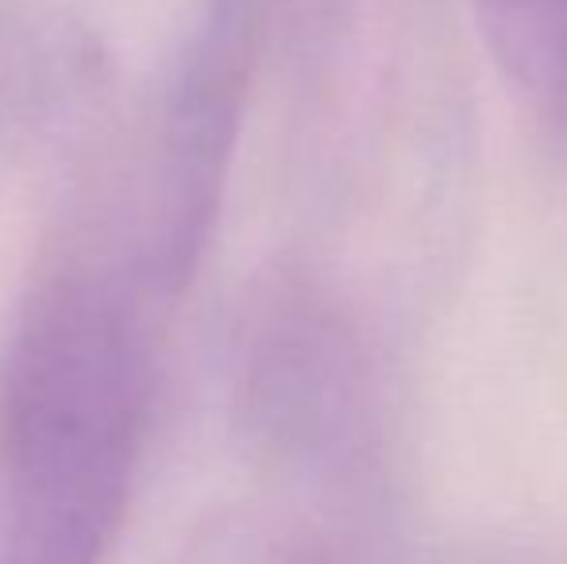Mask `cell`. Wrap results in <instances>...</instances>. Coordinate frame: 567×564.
Masks as SVG:
<instances>
[{"label":"cell","mask_w":567,"mask_h":564,"mask_svg":"<svg viewBox=\"0 0 567 564\" xmlns=\"http://www.w3.org/2000/svg\"><path fill=\"white\" fill-rule=\"evenodd\" d=\"M163 301L97 225L35 275L0 360V564H105L155 414Z\"/></svg>","instance_id":"obj_1"},{"label":"cell","mask_w":567,"mask_h":564,"mask_svg":"<svg viewBox=\"0 0 567 564\" xmlns=\"http://www.w3.org/2000/svg\"><path fill=\"white\" fill-rule=\"evenodd\" d=\"M236 407L255 444L298 472L340 483L374 472L386 394L351 301L309 271L270 275L239 321Z\"/></svg>","instance_id":"obj_2"},{"label":"cell","mask_w":567,"mask_h":564,"mask_svg":"<svg viewBox=\"0 0 567 564\" xmlns=\"http://www.w3.org/2000/svg\"><path fill=\"white\" fill-rule=\"evenodd\" d=\"M494 66L548 140H567V0H475Z\"/></svg>","instance_id":"obj_3"},{"label":"cell","mask_w":567,"mask_h":564,"mask_svg":"<svg viewBox=\"0 0 567 564\" xmlns=\"http://www.w3.org/2000/svg\"><path fill=\"white\" fill-rule=\"evenodd\" d=\"M97 74V51L82 31L31 12L0 16V129H47Z\"/></svg>","instance_id":"obj_4"},{"label":"cell","mask_w":567,"mask_h":564,"mask_svg":"<svg viewBox=\"0 0 567 564\" xmlns=\"http://www.w3.org/2000/svg\"><path fill=\"white\" fill-rule=\"evenodd\" d=\"M217 12H236L247 20H259V0H217Z\"/></svg>","instance_id":"obj_5"}]
</instances>
